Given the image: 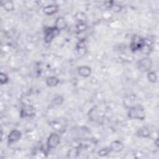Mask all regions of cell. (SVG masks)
Segmentation results:
<instances>
[{"mask_svg":"<svg viewBox=\"0 0 159 159\" xmlns=\"http://www.w3.org/2000/svg\"><path fill=\"white\" fill-rule=\"evenodd\" d=\"M127 117L131 120H144L145 119V108L142 104H135L128 109Z\"/></svg>","mask_w":159,"mask_h":159,"instance_id":"cell-1","label":"cell"},{"mask_svg":"<svg viewBox=\"0 0 159 159\" xmlns=\"http://www.w3.org/2000/svg\"><path fill=\"white\" fill-rule=\"evenodd\" d=\"M49 125L58 134H63L66 132L68 122L67 120L65 118L63 119H57L53 120L50 121Z\"/></svg>","mask_w":159,"mask_h":159,"instance_id":"cell-2","label":"cell"},{"mask_svg":"<svg viewBox=\"0 0 159 159\" xmlns=\"http://www.w3.org/2000/svg\"><path fill=\"white\" fill-rule=\"evenodd\" d=\"M153 61L151 58L145 57L139 59L136 63V67L142 73H147L152 70Z\"/></svg>","mask_w":159,"mask_h":159,"instance_id":"cell-3","label":"cell"},{"mask_svg":"<svg viewBox=\"0 0 159 159\" xmlns=\"http://www.w3.org/2000/svg\"><path fill=\"white\" fill-rule=\"evenodd\" d=\"M145 45V38L141 37L137 35H134L132 37L129 48L131 52H136L141 51Z\"/></svg>","mask_w":159,"mask_h":159,"instance_id":"cell-4","label":"cell"},{"mask_svg":"<svg viewBox=\"0 0 159 159\" xmlns=\"http://www.w3.org/2000/svg\"><path fill=\"white\" fill-rule=\"evenodd\" d=\"M59 134L56 132H53L48 135L46 142L47 152L57 148L60 144L61 138Z\"/></svg>","mask_w":159,"mask_h":159,"instance_id":"cell-5","label":"cell"},{"mask_svg":"<svg viewBox=\"0 0 159 159\" xmlns=\"http://www.w3.org/2000/svg\"><path fill=\"white\" fill-rule=\"evenodd\" d=\"M60 31L53 27H45L43 30V40L46 43H50L60 34Z\"/></svg>","mask_w":159,"mask_h":159,"instance_id":"cell-6","label":"cell"},{"mask_svg":"<svg viewBox=\"0 0 159 159\" xmlns=\"http://www.w3.org/2000/svg\"><path fill=\"white\" fill-rule=\"evenodd\" d=\"M36 109L32 105L23 106L19 112V117L21 119L34 118L36 115Z\"/></svg>","mask_w":159,"mask_h":159,"instance_id":"cell-7","label":"cell"},{"mask_svg":"<svg viewBox=\"0 0 159 159\" xmlns=\"http://www.w3.org/2000/svg\"><path fill=\"white\" fill-rule=\"evenodd\" d=\"M22 137V132L18 129H12L7 135V143L11 145L18 142Z\"/></svg>","mask_w":159,"mask_h":159,"instance_id":"cell-8","label":"cell"},{"mask_svg":"<svg viewBox=\"0 0 159 159\" xmlns=\"http://www.w3.org/2000/svg\"><path fill=\"white\" fill-rule=\"evenodd\" d=\"M135 135L140 138L148 139L151 137L152 132L149 127H148L147 126L143 125L137 129V130L135 132Z\"/></svg>","mask_w":159,"mask_h":159,"instance_id":"cell-9","label":"cell"},{"mask_svg":"<svg viewBox=\"0 0 159 159\" xmlns=\"http://www.w3.org/2000/svg\"><path fill=\"white\" fill-rule=\"evenodd\" d=\"M59 6L57 4H50L43 7V12L47 16H52L58 12Z\"/></svg>","mask_w":159,"mask_h":159,"instance_id":"cell-10","label":"cell"},{"mask_svg":"<svg viewBox=\"0 0 159 159\" xmlns=\"http://www.w3.org/2000/svg\"><path fill=\"white\" fill-rule=\"evenodd\" d=\"M88 119L94 122H98L100 119L99 111L97 106H94L91 107L88 112Z\"/></svg>","mask_w":159,"mask_h":159,"instance_id":"cell-11","label":"cell"},{"mask_svg":"<svg viewBox=\"0 0 159 159\" xmlns=\"http://www.w3.org/2000/svg\"><path fill=\"white\" fill-rule=\"evenodd\" d=\"M78 74L83 78H88L92 73V69L90 66L87 65H81L77 68Z\"/></svg>","mask_w":159,"mask_h":159,"instance_id":"cell-12","label":"cell"},{"mask_svg":"<svg viewBox=\"0 0 159 159\" xmlns=\"http://www.w3.org/2000/svg\"><path fill=\"white\" fill-rule=\"evenodd\" d=\"M109 147L112 152L119 153L123 150L124 148V145L121 141L119 140H115L111 142Z\"/></svg>","mask_w":159,"mask_h":159,"instance_id":"cell-13","label":"cell"},{"mask_svg":"<svg viewBox=\"0 0 159 159\" xmlns=\"http://www.w3.org/2000/svg\"><path fill=\"white\" fill-rule=\"evenodd\" d=\"M54 27L60 31L65 29L67 27V22L65 17L62 16H58L57 17L55 21Z\"/></svg>","mask_w":159,"mask_h":159,"instance_id":"cell-14","label":"cell"},{"mask_svg":"<svg viewBox=\"0 0 159 159\" xmlns=\"http://www.w3.org/2000/svg\"><path fill=\"white\" fill-rule=\"evenodd\" d=\"M76 49L78 53L81 55H83L86 53L87 48L86 46L85 39H82L78 41V42L76 43Z\"/></svg>","mask_w":159,"mask_h":159,"instance_id":"cell-15","label":"cell"},{"mask_svg":"<svg viewBox=\"0 0 159 159\" xmlns=\"http://www.w3.org/2000/svg\"><path fill=\"white\" fill-rule=\"evenodd\" d=\"M60 83V80L55 76H50L46 78L45 84L48 87L53 88L57 86Z\"/></svg>","mask_w":159,"mask_h":159,"instance_id":"cell-16","label":"cell"},{"mask_svg":"<svg viewBox=\"0 0 159 159\" xmlns=\"http://www.w3.org/2000/svg\"><path fill=\"white\" fill-rule=\"evenodd\" d=\"M74 17L75 20L77 21V23L78 22H83V23H86L87 22V16L86 13L82 11H78L75 13Z\"/></svg>","mask_w":159,"mask_h":159,"instance_id":"cell-17","label":"cell"},{"mask_svg":"<svg viewBox=\"0 0 159 159\" xmlns=\"http://www.w3.org/2000/svg\"><path fill=\"white\" fill-rule=\"evenodd\" d=\"M2 7L5 9V11L7 12H11L14 11L15 9V5L12 1H6L3 2H1Z\"/></svg>","mask_w":159,"mask_h":159,"instance_id":"cell-18","label":"cell"},{"mask_svg":"<svg viewBox=\"0 0 159 159\" xmlns=\"http://www.w3.org/2000/svg\"><path fill=\"white\" fill-rule=\"evenodd\" d=\"M147 77L148 81L151 83H156L158 81V76L155 71L150 70V71L147 72Z\"/></svg>","mask_w":159,"mask_h":159,"instance_id":"cell-19","label":"cell"},{"mask_svg":"<svg viewBox=\"0 0 159 159\" xmlns=\"http://www.w3.org/2000/svg\"><path fill=\"white\" fill-rule=\"evenodd\" d=\"M88 29V25L86 23H83V22H78L76 24L75 26V29H76V32L79 34L84 32L86 31Z\"/></svg>","mask_w":159,"mask_h":159,"instance_id":"cell-20","label":"cell"},{"mask_svg":"<svg viewBox=\"0 0 159 159\" xmlns=\"http://www.w3.org/2000/svg\"><path fill=\"white\" fill-rule=\"evenodd\" d=\"M111 152H112L109 146V147H105L101 148L98 150L97 153L98 156L102 157H106L109 155Z\"/></svg>","mask_w":159,"mask_h":159,"instance_id":"cell-21","label":"cell"},{"mask_svg":"<svg viewBox=\"0 0 159 159\" xmlns=\"http://www.w3.org/2000/svg\"><path fill=\"white\" fill-rule=\"evenodd\" d=\"M80 149L79 148H75L73 147L72 149L70 150L67 153V157L68 158H76L80 153Z\"/></svg>","mask_w":159,"mask_h":159,"instance_id":"cell-22","label":"cell"},{"mask_svg":"<svg viewBox=\"0 0 159 159\" xmlns=\"http://www.w3.org/2000/svg\"><path fill=\"white\" fill-rule=\"evenodd\" d=\"M64 101V98L61 95H56L52 99L53 103L55 106H60Z\"/></svg>","mask_w":159,"mask_h":159,"instance_id":"cell-23","label":"cell"},{"mask_svg":"<svg viewBox=\"0 0 159 159\" xmlns=\"http://www.w3.org/2000/svg\"><path fill=\"white\" fill-rule=\"evenodd\" d=\"M9 81V78L8 75L4 73V72H1L0 73V84L1 85H4L5 84H7Z\"/></svg>","mask_w":159,"mask_h":159,"instance_id":"cell-24","label":"cell"},{"mask_svg":"<svg viewBox=\"0 0 159 159\" xmlns=\"http://www.w3.org/2000/svg\"><path fill=\"white\" fill-rule=\"evenodd\" d=\"M115 2L113 1H106L104 2V4L105 6L108 9H111L112 7H113V6L114 5Z\"/></svg>","mask_w":159,"mask_h":159,"instance_id":"cell-25","label":"cell"},{"mask_svg":"<svg viewBox=\"0 0 159 159\" xmlns=\"http://www.w3.org/2000/svg\"><path fill=\"white\" fill-rule=\"evenodd\" d=\"M111 9H112L114 11H115V12H120V11L122 10V7H121L120 5L116 4L115 3Z\"/></svg>","mask_w":159,"mask_h":159,"instance_id":"cell-26","label":"cell"},{"mask_svg":"<svg viewBox=\"0 0 159 159\" xmlns=\"http://www.w3.org/2000/svg\"><path fill=\"white\" fill-rule=\"evenodd\" d=\"M154 144L157 147H158V139L156 138L155 140H154Z\"/></svg>","mask_w":159,"mask_h":159,"instance_id":"cell-27","label":"cell"}]
</instances>
